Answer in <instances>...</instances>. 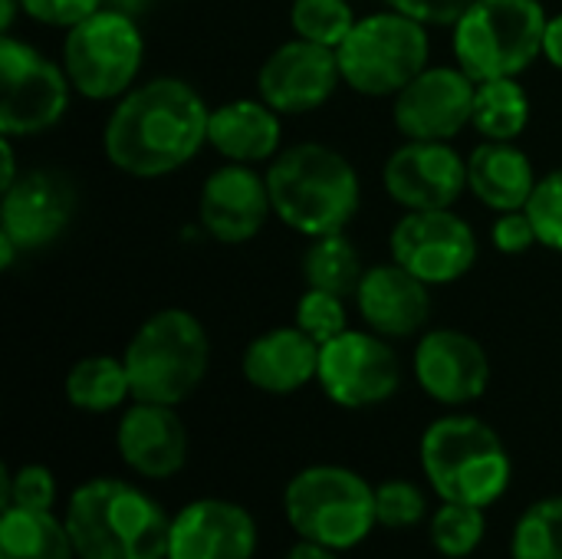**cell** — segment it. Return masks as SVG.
I'll return each mask as SVG.
<instances>
[{
  "label": "cell",
  "instance_id": "1",
  "mask_svg": "<svg viewBox=\"0 0 562 559\" xmlns=\"http://www.w3.org/2000/svg\"><path fill=\"white\" fill-rule=\"evenodd\" d=\"M207 119L211 109L191 82L158 76L122 96L105 122L102 145L119 171L161 178L207 145Z\"/></svg>",
  "mask_w": 562,
  "mask_h": 559
},
{
  "label": "cell",
  "instance_id": "2",
  "mask_svg": "<svg viewBox=\"0 0 562 559\" xmlns=\"http://www.w3.org/2000/svg\"><path fill=\"white\" fill-rule=\"evenodd\" d=\"M273 214L306 237L346 231L359 211V175L352 161L319 142H303L280 152L267 168Z\"/></svg>",
  "mask_w": 562,
  "mask_h": 559
},
{
  "label": "cell",
  "instance_id": "3",
  "mask_svg": "<svg viewBox=\"0 0 562 559\" xmlns=\"http://www.w3.org/2000/svg\"><path fill=\"white\" fill-rule=\"evenodd\" d=\"M63 524L79 559H168L171 521L125 481L95 478L76 488Z\"/></svg>",
  "mask_w": 562,
  "mask_h": 559
},
{
  "label": "cell",
  "instance_id": "4",
  "mask_svg": "<svg viewBox=\"0 0 562 559\" xmlns=\"http://www.w3.org/2000/svg\"><path fill=\"white\" fill-rule=\"evenodd\" d=\"M422 468L441 501L487 507L510 484V455L497 432L471 415L438 418L422 438Z\"/></svg>",
  "mask_w": 562,
  "mask_h": 559
},
{
  "label": "cell",
  "instance_id": "5",
  "mask_svg": "<svg viewBox=\"0 0 562 559\" xmlns=\"http://www.w3.org/2000/svg\"><path fill=\"white\" fill-rule=\"evenodd\" d=\"M122 359L135 402L178 405L201 385L211 343L198 316L188 310H161L138 326Z\"/></svg>",
  "mask_w": 562,
  "mask_h": 559
},
{
  "label": "cell",
  "instance_id": "6",
  "mask_svg": "<svg viewBox=\"0 0 562 559\" xmlns=\"http://www.w3.org/2000/svg\"><path fill=\"white\" fill-rule=\"evenodd\" d=\"M547 20L540 0H474L454 23L458 66L474 82L520 76L543 56Z\"/></svg>",
  "mask_w": 562,
  "mask_h": 559
},
{
  "label": "cell",
  "instance_id": "7",
  "mask_svg": "<svg viewBox=\"0 0 562 559\" xmlns=\"http://www.w3.org/2000/svg\"><path fill=\"white\" fill-rule=\"evenodd\" d=\"M290 527L313 544L349 550L369 537L375 521V488L356 471L316 465L300 471L283 494Z\"/></svg>",
  "mask_w": 562,
  "mask_h": 559
},
{
  "label": "cell",
  "instance_id": "8",
  "mask_svg": "<svg viewBox=\"0 0 562 559\" xmlns=\"http://www.w3.org/2000/svg\"><path fill=\"white\" fill-rule=\"evenodd\" d=\"M428 30L425 23L382 10L356 20L349 36L339 43L342 82L362 96H398L418 72L428 69Z\"/></svg>",
  "mask_w": 562,
  "mask_h": 559
},
{
  "label": "cell",
  "instance_id": "9",
  "mask_svg": "<svg viewBox=\"0 0 562 559\" xmlns=\"http://www.w3.org/2000/svg\"><path fill=\"white\" fill-rule=\"evenodd\" d=\"M145 40L135 16L102 7L69 26L63 40V69L86 99L105 102L125 96L142 69Z\"/></svg>",
  "mask_w": 562,
  "mask_h": 559
},
{
  "label": "cell",
  "instance_id": "10",
  "mask_svg": "<svg viewBox=\"0 0 562 559\" xmlns=\"http://www.w3.org/2000/svg\"><path fill=\"white\" fill-rule=\"evenodd\" d=\"M69 76L40 49L3 33L0 40V132L13 138L53 128L69 109Z\"/></svg>",
  "mask_w": 562,
  "mask_h": 559
},
{
  "label": "cell",
  "instance_id": "11",
  "mask_svg": "<svg viewBox=\"0 0 562 559\" xmlns=\"http://www.w3.org/2000/svg\"><path fill=\"white\" fill-rule=\"evenodd\" d=\"M389 247L395 264H402L428 287L461 280L477 260V237L471 224L451 208L408 211L392 227Z\"/></svg>",
  "mask_w": 562,
  "mask_h": 559
},
{
  "label": "cell",
  "instance_id": "12",
  "mask_svg": "<svg viewBox=\"0 0 562 559\" xmlns=\"http://www.w3.org/2000/svg\"><path fill=\"white\" fill-rule=\"evenodd\" d=\"M316 379L336 405L369 409L389 402L398 392L402 369H398V356L385 339L372 333L346 329L319 346Z\"/></svg>",
  "mask_w": 562,
  "mask_h": 559
},
{
  "label": "cell",
  "instance_id": "13",
  "mask_svg": "<svg viewBox=\"0 0 562 559\" xmlns=\"http://www.w3.org/2000/svg\"><path fill=\"white\" fill-rule=\"evenodd\" d=\"M474 92L461 66H428L395 96V125L412 142H448L471 125Z\"/></svg>",
  "mask_w": 562,
  "mask_h": 559
},
{
  "label": "cell",
  "instance_id": "14",
  "mask_svg": "<svg viewBox=\"0 0 562 559\" xmlns=\"http://www.w3.org/2000/svg\"><path fill=\"white\" fill-rule=\"evenodd\" d=\"M339 82L342 69L336 49L310 43L303 36L277 46L257 72L260 99L280 115H303L326 105Z\"/></svg>",
  "mask_w": 562,
  "mask_h": 559
},
{
  "label": "cell",
  "instance_id": "15",
  "mask_svg": "<svg viewBox=\"0 0 562 559\" xmlns=\"http://www.w3.org/2000/svg\"><path fill=\"white\" fill-rule=\"evenodd\" d=\"M76 211V188L59 168L23 171L0 198V234L20 250H43L63 237Z\"/></svg>",
  "mask_w": 562,
  "mask_h": 559
},
{
  "label": "cell",
  "instance_id": "16",
  "mask_svg": "<svg viewBox=\"0 0 562 559\" xmlns=\"http://www.w3.org/2000/svg\"><path fill=\"white\" fill-rule=\"evenodd\" d=\"M385 191L405 211L451 208L468 188V158L448 142H405L395 148L382 171Z\"/></svg>",
  "mask_w": 562,
  "mask_h": 559
},
{
  "label": "cell",
  "instance_id": "17",
  "mask_svg": "<svg viewBox=\"0 0 562 559\" xmlns=\"http://www.w3.org/2000/svg\"><path fill=\"white\" fill-rule=\"evenodd\" d=\"M270 214H273V201H270L267 178H260L250 165L240 161L211 171L198 198V217L204 231L221 244L254 241Z\"/></svg>",
  "mask_w": 562,
  "mask_h": 559
},
{
  "label": "cell",
  "instance_id": "18",
  "mask_svg": "<svg viewBox=\"0 0 562 559\" xmlns=\"http://www.w3.org/2000/svg\"><path fill=\"white\" fill-rule=\"evenodd\" d=\"M415 376L441 405H468L487 392L491 359L484 346L461 329H431L415 349Z\"/></svg>",
  "mask_w": 562,
  "mask_h": 559
},
{
  "label": "cell",
  "instance_id": "19",
  "mask_svg": "<svg viewBox=\"0 0 562 559\" xmlns=\"http://www.w3.org/2000/svg\"><path fill=\"white\" fill-rule=\"evenodd\" d=\"M257 550L254 517L231 501H194L168 534V559H250Z\"/></svg>",
  "mask_w": 562,
  "mask_h": 559
},
{
  "label": "cell",
  "instance_id": "20",
  "mask_svg": "<svg viewBox=\"0 0 562 559\" xmlns=\"http://www.w3.org/2000/svg\"><path fill=\"white\" fill-rule=\"evenodd\" d=\"M356 306L372 333L389 339L415 336L431 316L428 283L408 273L402 264H375L362 273Z\"/></svg>",
  "mask_w": 562,
  "mask_h": 559
},
{
  "label": "cell",
  "instance_id": "21",
  "mask_svg": "<svg viewBox=\"0 0 562 559\" xmlns=\"http://www.w3.org/2000/svg\"><path fill=\"white\" fill-rule=\"evenodd\" d=\"M119 455L142 478H171L188 461V432L175 405L135 402L119 422Z\"/></svg>",
  "mask_w": 562,
  "mask_h": 559
},
{
  "label": "cell",
  "instance_id": "22",
  "mask_svg": "<svg viewBox=\"0 0 562 559\" xmlns=\"http://www.w3.org/2000/svg\"><path fill=\"white\" fill-rule=\"evenodd\" d=\"M319 372V343L300 326H280L257 336L244 353V376L254 389L290 395Z\"/></svg>",
  "mask_w": 562,
  "mask_h": 559
},
{
  "label": "cell",
  "instance_id": "23",
  "mask_svg": "<svg viewBox=\"0 0 562 559\" xmlns=\"http://www.w3.org/2000/svg\"><path fill=\"white\" fill-rule=\"evenodd\" d=\"M280 112L263 99H237L224 102L207 119V145L227 161H267L280 152Z\"/></svg>",
  "mask_w": 562,
  "mask_h": 559
},
{
  "label": "cell",
  "instance_id": "24",
  "mask_svg": "<svg viewBox=\"0 0 562 559\" xmlns=\"http://www.w3.org/2000/svg\"><path fill=\"white\" fill-rule=\"evenodd\" d=\"M468 188L491 211H524L537 188L530 155L514 142L484 138L468 155Z\"/></svg>",
  "mask_w": 562,
  "mask_h": 559
},
{
  "label": "cell",
  "instance_id": "25",
  "mask_svg": "<svg viewBox=\"0 0 562 559\" xmlns=\"http://www.w3.org/2000/svg\"><path fill=\"white\" fill-rule=\"evenodd\" d=\"M0 559H76V547L49 511L10 507L0 517Z\"/></svg>",
  "mask_w": 562,
  "mask_h": 559
},
{
  "label": "cell",
  "instance_id": "26",
  "mask_svg": "<svg viewBox=\"0 0 562 559\" xmlns=\"http://www.w3.org/2000/svg\"><path fill=\"white\" fill-rule=\"evenodd\" d=\"M530 122V96L517 82V76L484 79L474 92V119L471 125L491 142H514Z\"/></svg>",
  "mask_w": 562,
  "mask_h": 559
},
{
  "label": "cell",
  "instance_id": "27",
  "mask_svg": "<svg viewBox=\"0 0 562 559\" xmlns=\"http://www.w3.org/2000/svg\"><path fill=\"white\" fill-rule=\"evenodd\" d=\"M132 395L125 359L112 356H89L79 359L66 376V399L72 409L82 412H112Z\"/></svg>",
  "mask_w": 562,
  "mask_h": 559
},
{
  "label": "cell",
  "instance_id": "28",
  "mask_svg": "<svg viewBox=\"0 0 562 559\" xmlns=\"http://www.w3.org/2000/svg\"><path fill=\"white\" fill-rule=\"evenodd\" d=\"M362 273H366L362 257L342 231L313 237V244L303 254V277L313 290H326L346 300V297H356Z\"/></svg>",
  "mask_w": 562,
  "mask_h": 559
},
{
  "label": "cell",
  "instance_id": "29",
  "mask_svg": "<svg viewBox=\"0 0 562 559\" xmlns=\"http://www.w3.org/2000/svg\"><path fill=\"white\" fill-rule=\"evenodd\" d=\"M514 559H562V497L537 501L514 527Z\"/></svg>",
  "mask_w": 562,
  "mask_h": 559
},
{
  "label": "cell",
  "instance_id": "30",
  "mask_svg": "<svg viewBox=\"0 0 562 559\" xmlns=\"http://www.w3.org/2000/svg\"><path fill=\"white\" fill-rule=\"evenodd\" d=\"M290 23H293L296 36L339 49V43L356 26V13H352L349 0H293Z\"/></svg>",
  "mask_w": 562,
  "mask_h": 559
},
{
  "label": "cell",
  "instance_id": "31",
  "mask_svg": "<svg viewBox=\"0 0 562 559\" xmlns=\"http://www.w3.org/2000/svg\"><path fill=\"white\" fill-rule=\"evenodd\" d=\"M484 534H487L484 507H474V504L445 501V507L431 521V540L441 557H471L481 547Z\"/></svg>",
  "mask_w": 562,
  "mask_h": 559
},
{
  "label": "cell",
  "instance_id": "32",
  "mask_svg": "<svg viewBox=\"0 0 562 559\" xmlns=\"http://www.w3.org/2000/svg\"><path fill=\"white\" fill-rule=\"evenodd\" d=\"M56 501V478L43 465H23L16 474L0 468V507L20 511H49Z\"/></svg>",
  "mask_w": 562,
  "mask_h": 559
},
{
  "label": "cell",
  "instance_id": "33",
  "mask_svg": "<svg viewBox=\"0 0 562 559\" xmlns=\"http://www.w3.org/2000/svg\"><path fill=\"white\" fill-rule=\"evenodd\" d=\"M296 326L316 339L319 346L336 339L339 333L349 329V316H346V303L342 297L336 293H326V290H306L296 303Z\"/></svg>",
  "mask_w": 562,
  "mask_h": 559
},
{
  "label": "cell",
  "instance_id": "34",
  "mask_svg": "<svg viewBox=\"0 0 562 559\" xmlns=\"http://www.w3.org/2000/svg\"><path fill=\"white\" fill-rule=\"evenodd\" d=\"M527 214L533 221L537 241L562 254V168L537 181V188L527 201Z\"/></svg>",
  "mask_w": 562,
  "mask_h": 559
},
{
  "label": "cell",
  "instance_id": "35",
  "mask_svg": "<svg viewBox=\"0 0 562 559\" xmlns=\"http://www.w3.org/2000/svg\"><path fill=\"white\" fill-rule=\"evenodd\" d=\"M425 517V494L412 481H385L375 488V521L382 527H415Z\"/></svg>",
  "mask_w": 562,
  "mask_h": 559
},
{
  "label": "cell",
  "instance_id": "36",
  "mask_svg": "<svg viewBox=\"0 0 562 559\" xmlns=\"http://www.w3.org/2000/svg\"><path fill=\"white\" fill-rule=\"evenodd\" d=\"M23 13L46 26H76L79 20L92 16L105 7V0H20Z\"/></svg>",
  "mask_w": 562,
  "mask_h": 559
},
{
  "label": "cell",
  "instance_id": "37",
  "mask_svg": "<svg viewBox=\"0 0 562 559\" xmlns=\"http://www.w3.org/2000/svg\"><path fill=\"white\" fill-rule=\"evenodd\" d=\"M491 237H494V247L504 250V254H524V250H530L533 244H540V241H537V231H533V221H530V214H527V208H524V211H504V214L494 221Z\"/></svg>",
  "mask_w": 562,
  "mask_h": 559
},
{
  "label": "cell",
  "instance_id": "38",
  "mask_svg": "<svg viewBox=\"0 0 562 559\" xmlns=\"http://www.w3.org/2000/svg\"><path fill=\"white\" fill-rule=\"evenodd\" d=\"M392 10L425 23V26H448L458 23L461 13L474 3V0H385Z\"/></svg>",
  "mask_w": 562,
  "mask_h": 559
},
{
  "label": "cell",
  "instance_id": "39",
  "mask_svg": "<svg viewBox=\"0 0 562 559\" xmlns=\"http://www.w3.org/2000/svg\"><path fill=\"white\" fill-rule=\"evenodd\" d=\"M543 56L562 69V13L560 16H553V20H547V33H543Z\"/></svg>",
  "mask_w": 562,
  "mask_h": 559
},
{
  "label": "cell",
  "instance_id": "40",
  "mask_svg": "<svg viewBox=\"0 0 562 559\" xmlns=\"http://www.w3.org/2000/svg\"><path fill=\"white\" fill-rule=\"evenodd\" d=\"M0 165H3V175H0V191L10 188L20 175H16V158H13V135H3L0 138Z\"/></svg>",
  "mask_w": 562,
  "mask_h": 559
},
{
  "label": "cell",
  "instance_id": "41",
  "mask_svg": "<svg viewBox=\"0 0 562 559\" xmlns=\"http://www.w3.org/2000/svg\"><path fill=\"white\" fill-rule=\"evenodd\" d=\"M286 559H336V550L333 547H323V544H313V540H303V544H296Z\"/></svg>",
  "mask_w": 562,
  "mask_h": 559
},
{
  "label": "cell",
  "instance_id": "42",
  "mask_svg": "<svg viewBox=\"0 0 562 559\" xmlns=\"http://www.w3.org/2000/svg\"><path fill=\"white\" fill-rule=\"evenodd\" d=\"M16 10H23L20 0H0V26H3V33H10V26L16 20Z\"/></svg>",
  "mask_w": 562,
  "mask_h": 559
},
{
  "label": "cell",
  "instance_id": "43",
  "mask_svg": "<svg viewBox=\"0 0 562 559\" xmlns=\"http://www.w3.org/2000/svg\"><path fill=\"white\" fill-rule=\"evenodd\" d=\"M16 250H20V247H16L7 234H0V267H3V270H10V267H13Z\"/></svg>",
  "mask_w": 562,
  "mask_h": 559
},
{
  "label": "cell",
  "instance_id": "44",
  "mask_svg": "<svg viewBox=\"0 0 562 559\" xmlns=\"http://www.w3.org/2000/svg\"><path fill=\"white\" fill-rule=\"evenodd\" d=\"M105 7H112V10H122V13L135 16V13H142V10L148 7V0H105Z\"/></svg>",
  "mask_w": 562,
  "mask_h": 559
}]
</instances>
